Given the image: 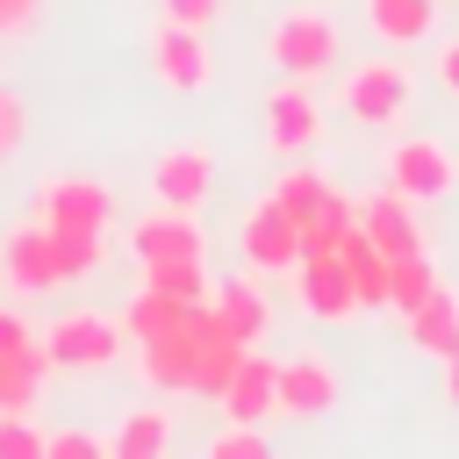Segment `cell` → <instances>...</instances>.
<instances>
[{"mask_svg": "<svg viewBox=\"0 0 459 459\" xmlns=\"http://www.w3.org/2000/svg\"><path fill=\"white\" fill-rule=\"evenodd\" d=\"M337 100H344V115H351L359 129H402L409 108H416V72H409L402 57H359V65L344 72Z\"/></svg>", "mask_w": 459, "mask_h": 459, "instance_id": "6da1fadb", "label": "cell"}, {"mask_svg": "<svg viewBox=\"0 0 459 459\" xmlns=\"http://www.w3.org/2000/svg\"><path fill=\"white\" fill-rule=\"evenodd\" d=\"M265 57L280 65V79H323L344 57V43H337V22L323 7H287L265 29Z\"/></svg>", "mask_w": 459, "mask_h": 459, "instance_id": "7a4b0ae2", "label": "cell"}, {"mask_svg": "<svg viewBox=\"0 0 459 459\" xmlns=\"http://www.w3.org/2000/svg\"><path fill=\"white\" fill-rule=\"evenodd\" d=\"M129 344L122 316H100V308H65L50 330H43V351H50V373H100L115 366Z\"/></svg>", "mask_w": 459, "mask_h": 459, "instance_id": "3957f363", "label": "cell"}, {"mask_svg": "<svg viewBox=\"0 0 459 459\" xmlns=\"http://www.w3.org/2000/svg\"><path fill=\"white\" fill-rule=\"evenodd\" d=\"M380 172H387V186L402 201H445L459 186V158H452L445 136H402V143H387Z\"/></svg>", "mask_w": 459, "mask_h": 459, "instance_id": "277c9868", "label": "cell"}, {"mask_svg": "<svg viewBox=\"0 0 459 459\" xmlns=\"http://www.w3.org/2000/svg\"><path fill=\"white\" fill-rule=\"evenodd\" d=\"M36 222L43 230H108L115 222V194L100 179H79V172H57L36 186Z\"/></svg>", "mask_w": 459, "mask_h": 459, "instance_id": "5b68a950", "label": "cell"}, {"mask_svg": "<svg viewBox=\"0 0 459 459\" xmlns=\"http://www.w3.org/2000/svg\"><path fill=\"white\" fill-rule=\"evenodd\" d=\"M237 237H244V265H251V273H294V258H301V222H294L273 194L244 208Z\"/></svg>", "mask_w": 459, "mask_h": 459, "instance_id": "8992f818", "label": "cell"}, {"mask_svg": "<svg viewBox=\"0 0 459 459\" xmlns=\"http://www.w3.org/2000/svg\"><path fill=\"white\" fill-rule=\"evenodd\" d=\"M151 72H158V86H172V93H201V86H215V50L201 43V29L158 22V36H151Z\"/></svg>", "mask_w": 459, "mask_h": 459, "instance_id": "52a82bcc", "label": "cell"}, {"mask_svg": "<svg viewBox=\"0 0 459 459\" xmlns=\"http://www.w3.org/2000/svg\"><path fill=\"white\" fill-rule=\"evenodd\" d=\"M129 251H136L143 265H165V258H201V251H208V230H201V215H194V208L158 201L151 215H136V222H129Z\"/></svg>", "mask_w": 459, "mask_h": 459, "instance_id": "ba28073f", "label": "cell"}, {"mask_svg": "<svg viewBox=\"0 0 459 459\" xmlns=\"http://www.w3.org/2000/svg\"><path fill=\"white\" fill-rule=\"evenodd\" d=\"M294 294H301V308H308L316 323H351V316H359L344 251H301V258H294Z\"/></svg>", "mask_w": 459, "mask_h": 459, "instance_id": "9c48e42d", "label": "cell"}, {"mask_svg": "<svg viewBox=\"0 0 459 459\" xmlns=\"http://www.w3.org/2000/svg\"><path fill=\"white\" fill-rule=\"evenodd\" d=\"M316 136H323V108H316L308 79L273 86L265 93V143H273V158H301V151H316Z\"/></svg>", "mask_w": 459, "mask_h": 459, "instance_id": "30bf717a", "label": "cell"}, {"mask_svg": "<svg viewBox=\"0 0 459 459\" xmlns=\"http://www.w3.org/2000/svg\"><path fill=\"white\" fill-rule=\"evenodd\" d=\"M201 308H208V301H201ZM201 308H194L179 330L136 344V373H143L151 394H194V330H201Z\"/></svg>", "mask_w": 459, "mask_h": 459, "instance_id": "8fae6325", "label": "cell"}, {"mask_svg": "<svg viewBox=\"0 0 459 459\" xmlns=\"http://www.w3.org/2000/svg\"><path fill=\"white\" fill-rule=\"evenodd\" d=\"M0 280L22 294V301H36V294H57L65 280H57V251H50V230L43 222H22L7 244H0Z\"/></svg>", "mask_w": 459, "mask_h": 459, "instance_id": "7c38bea8", "label": "cell"}, {"mask_svg": "<svg viewBox=\"0 0 459 459\" xmlns=\"http://www.w3.org/2000/svg\"><path fill=\"white\" fill-rule=\"evenodd\" d=\"M151 194L172 201V208H201V201L215 194V151H208V143H172V151H158Z\"/></svg>", "mask_w": 459, "mask_h": 459, "instance_id": "4fadbf2b", "label": "cell"}, {"mask_svg": "<svg viewBox=\"0 0 459 459\" xmlns=\"http://www.w3.org/2000/svg\"><path fill=\"white\" fill-rule=\"evenodd\" d=\"M215 409H222L230 423H265V416H280V359L244 351L237 373H230V387L215 394Z\"/></svg>", "mask_w": 459, "mask_h": 459, "instance_id": "5bb4252c", "label": "cell"}, {"mask_svg": "<svg viewBox=\"0 0 459 459\" xmlns=\"http://www.w3.org/2000/svg\"><path fill=\"white\" fill-rule=\"evenodd\" d=\"M359 237H366V244H380L387 258H409V251H423V230H416V201H402L394 186L366 194V201H359Z\"/></svg>", "mask_w": 459, "mask_h": 459, "instance_id": "9a60e30c", "label": "cell"}, {"mask_svg": "<svg viewBox=\"0 0 459 459\" xmlns=\"http://www.w3.org/2000/svg\"><path fill=\"white\" fill-rule=\"evenodd\" d=\"M208 308H215V323H222L237 344H258V337L273 330V301L258 294V273H230V280L208 294Z\"/></svg>", "mask_w": 459, "mask_h": 459, "instance_id": "2e32d148", "label": "cell"}, {"mask_svg": "<svg viewBox=\"0 0 459 459\" xmlns=\"http://www.w3.org/2000/svg\"><path fill=\"white\" fill-rule=\"evenodd\" d=\"M330 402H337V373H330V359H316V351L280 359V416H323Z\"/></svg>", "mask_w": 459, "mask_h": 459, "instance_id": "e0dca14e", "label": "cell"}, {"mask_svg": "<svg viewBox=\"0 0 459 459\" xmlns=\"http://www.w3.org/2000/svg\"><path fill=\"white\" fill-rule=\"evenodd\" d=\"M244 351H251V344H237V337L215 323V308H201V330H194V394L215 402V394L230 387V373H237Z\"/></svg>", "mask_w": 459, "mask_h": 459, "instance_id": "ac0fdd59", "label": "cell"}, {"mask_svg": "<svg viewBox=\"0 0 459 459\" xmlns=\"http://www.w3.org/2000/svg\"><path fill=\"white\" fill-rule=\"evenodd\" d=\"M402 323H409V344H416L423 359H452V351H459V294H452V287H437V294H430L423 308H409Z\"/></svg>", "mask_w": 459, "mask_h": 459, "instance_id": "d6986e66", "label": "cell"}, {"mask_svg": "<svg viewBox=\"0 0 459 459\" xmlns=\"http://www.w3.org/2000/svg\"><path fill=\"white\" fill-rule=\"evenodd\" d=\"M366 29L387 43V50H409L437 29V0H366Z\"/></svg>", "mask_w": 459, "mask_h": 459, "instance_id": "ffe728a7", "label": "cell"}, {"mask_svg": "<svg viewBox=\"0 0 459 459\" xmlns=\"http://www.w3.org/2000/svg\"><path fill=\"white\" fill-rule=\"evenodd\" d=\"M194 308H201V301H179V294H165V287H136V301L122 308V330H129V344H143V337L179 330Z\"/></svg>", "mask_w": 459, "mask_h": 459, "instance_id": "44dd1931", "label": "cell"}, {"mask_svg": "<svg viewBox=\"0 0 459 459\" xmlns=\"http://www.w3.org/2000/svg\"><path fill=\"white\" fill-rule=\"evenodd\" d=\"M437 287H445V280H437L430 251H409V258H394V265H387V308H394V316L423 308V301H430Z\"/></svg>", "mask_w": 459, "mask_h": 459, "instance_id": "7402d4cb", "label": "cell"}, {"mask_svg": "<svg viewBox=\"0 0 459 459\" xmlns=\"http://www.w3.org/2000/svg\"><path fill=\"white\" fill-rule=\"evenodd\" d=\"M387 251L380 244H366V237H351L344 244V273H351V294H359V308H387Z\"/></svg>", "mask_w": 459, "mask_h": 459, "instance_id": "603a6c76", "label": "cell"}, {"mask_svg": "<svg viewBox=\"0 0 459 459\" xmlns=\"http://www.w3.org/2000/svg\"><path fill=\"white\" fill-rule=\"evenodd\" d=\"M172 445V416L165 409H136L115 437H108V459H158Z\"/></svg>", "mask_w": 459, "mask_h": 459, "instance_id": "cb8c5ba5", "label": "cell"}, {"mask_svg": "<svg viewBox=\"0 0 459 459\" xmlns=\"http://www.w3.org/2000/svg\"><path fill=\"white\" fill-rule=\"evenodd\" d=\"M330 194H337V186H330V179H323L316 165H287V172L273 179V201H280V208H287L294 222H308V215H316V208H323Z\"/></svg>", "mask_w": 459, "mask_h": 459, "instance_id": "d4e9b609", "label": "cell"}, {"mask_svg": "<svg viewBox=\"0 0 459 459\" xmlns=\"http://www.w3.org/2000/svg\"><path fill=\"white\" fill-rule=\"evenodd\" d=\"M50 251H57V280H86L100 265V230H50Z\"/></svg>", "mask_w": 459, "mask_h": 459, "instance_id": "484cf974", "label": "cell"}, {"mask_svg": "<svg viewBox=\"0 0 459 459\" xmlns=\"http://www.w3.org/2000/svg\"><path fill=\"white\" fill-rule=\"evenodd\" d=\"M143 287H165V294H179V301H208V294H215V287H208V273H201V258L143 265Z\"/></svg>", "mask_w": 459, "mask_h": 459, "instance_id": "4316f807", "label": "cell"}, {"mask_svg": "<svg viewBox=\"0 0 459 459\" xmlns=\"http://www.w3.org/2000/svg\"><path fill=\"white\" fill-rule=\"evenodd\" d=\"M0 459H50V430L29 423V409H0Z\"/></svg>", "mask_w": 459, "mask_h": 459, "instance_id": "83f0119b", "label": "cell"}, {"mask_svg": "<svg viewBox=\"0 0 459 459\" xmlns=\"http://www.w3.org/2000/svg\"><path fill=\"white\" fill-rule=\"evenodd\" d=\"M208 459H265V430H258V423H230V430L208 445Z\"/></svg>", "mask_w": 459, "mask_h": 459, "instance_id": "f1b7e54d", "label": "cell"}, {"mask_svg": "<svg viewBox=\"0 0 459 459\" xmlns=\"http://www.w3.org/2000/svg\"><path fill=\"white\" fill-rule=\"evenodd\" d=\"M22 136H29V100H22L14 86H0V158H14Z\"/></svg>", "mask_w": 459, "mask_h": 459, "instance_id": "f546056e", "label": "cell"}, {"mask_svg": "<svg viewBox=\"0 0 459 459\" xmlns=\"http://www.w3.org/2000/svg\"><path fill=\"white\" fill-rule=\"evenodd\" d=\"M50 459H108V437H93V430H50Z\"/></svg>", "mask_w": 459, "mask_h": 459, "instance_id": "4dcf8cb0", "label": "cell"}, {"mask_svg": "<svg viewBox=\"0 0 459 459\" xmlns=\"http://www.w3.org/2000/svg\"><path fill=\"white\" fill-rule=\"evenodd\" d=\"M222 14V0H158V22H186V29H208Z\"/></svg>", "mask_w": 459, "mask_h": 459, "instance_id": "1f68e13d", "label": "cell"}, {"mask_svg": "<svg viewBox=\"0 0 459 459\" xmlns=\"http://www.w3.org/2000/svg\"><path fill=\"white\" fill-rule=\"evenodd\" d=\"M29 344H36V330L22 323V308H0V351L14 359V351H29Z\"/></svg>", "mask_w": 459, "mask_h": 459, "instance_id": "d6a6232c", "label": "cell"}, {"mask_svg": "<svg viewBox=\"0 0 459 459\" xmlns=\"http://www.w3.org/2000/svg\"><path fill=\"white\" fill-rule=\"evenodd\" d=\"M430 65H437V86H445V93H452V100H459V36H445V43H437V57H430Z\"/></svg>", "mask_w": 459, "mask_h": 459, "instance_id": "836d02e7", "label": "cell"}, {"mask_svg": "<svg viewBox=\"0 0 459 459\" xmlns=\"http://www.w3.org/2000/svg\"><path fill=\"white\" fill-rule=\"evenodd\" d=\"M29 22H36V0H0V36H14Z\"/></svg>", "mask_w": 459, "mask_h": 459, "instance_id": "e575fe53", "label": "cell"}, {"mask_svg": "<svg viewBox=\"0 0 459 459\" xmlns=\"http://www.w3.org/2000/svg\"><path fill=\"white\" fill-rule=\"evenodd\" d=\"M437 366H445V402H459V351H452V359H437Z\"/></svg>", "mask_w": 459, "mask_h": 459, "instance_id": "d590c367", "label": "cell"}]
</instances>
